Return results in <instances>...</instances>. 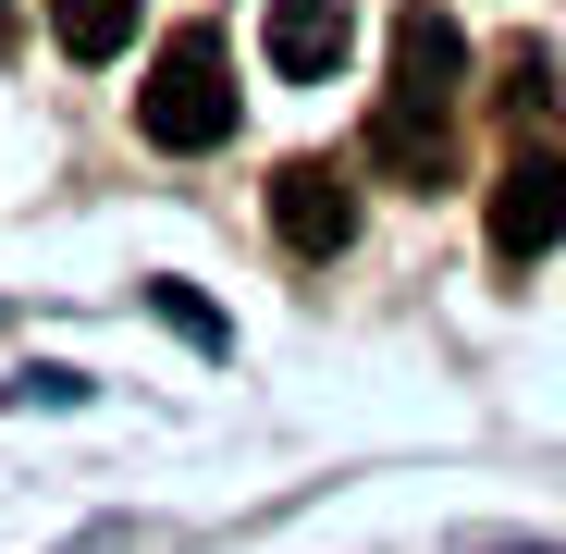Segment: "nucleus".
<instances>
[{"label":"nucleus","mask_w":566,"mask_h":554,"mask_svg":"<svg viewBox=\"0 0 566 554\" xmlns=\"http://www.w3.org/2000/svg\"><path fill=\"white\" fill-rule=\"evenodd\" d=\"M455 86H468V38L455 13H395V86L369 112V160L395 185H455Z\"/></svg>","instance_id":"obj_1"},{"label":"nucleus","mask_w":566,"mask_h":554,"mask_svg":"<svg viewBox=\"0 0 566 554\" xmlns=\"http://www.w3.org/2000/svg\"><path fill=\"white\" fill-rule=\"evenodd\" d=\"M136 136L172 148V160H198V148L234 136V50H222L210 25H185V38L148 62V86H136Z\"/></svg>","instance_id":"obj_2"},{"label":"nucleus","mask_w":566,"mask_h":554,"mask_svg":"<svg viewBox=\"0 0 566 554\" xmlns=\"http://www.w3.org/2000/svg\"><path fill=\"white\" fill-rule=\"evenodd\" d=\"M271 234L296 247V259H345V247H357V185H345V160H283V173H271Z\"/></svg>","instance_id":"obj_3"},{"label":"nucleus","mask_w":566,"mask_h":554,"mask_svg":"<svg viewBox=\"0 0 566 554\" xmlns=\"http://www.w3.org/2000/svg\"><path fill=\"white\" fill-rule=\"evenodd\" d=\"M566 234V160L554 148H517L505 173H493V247L505 259H542Z\"/></svg>","instance_id":"obj_4"},{"label":"nucleus","mask_w":566,"mask_h":554,"mask_svg":"<svg viewBox=\"0 0 566 554\" xmlns=\"http://www.w3.org/2000/svg\"><path fill=\"white\" fill-rule=\"evenodd\" d=\"M345 0H271L259 13V50H271V74H296V86H321L333 62H345Z\"/></svg>","instance_id":"obj_5"},{"label":"nucleus","mask_w":566,"mask_h":554,"mask_svg":"<svg viewBox=\"0 0 566 554\" xmlns=\"http://www.w3.org/2000/svg\"><path fill=\"white\" fill-rule=\"evenodd\" d=\"M136 13H148V0H50V38H62L74 62H112V50L136 38Z\"/></svg>","instance_id":"obj_6"},{"label":"nucleus","mask_w":566,"mask_h":554,"mask_svg":"<svg viewBox=\"0 0 566 554\" xmlns=\"http://www.w3.org/2000/svg\"><path fill=\"white\" fill-rule=\"evenodd\" d=\"M505 112H517V124H542V112H554V74H542V50H517V62H505Z\"/></svg>","instance_id":"obj_7"},{"label":"nucleus","mask_w":566,"mask_h":554,"mask_svg":"<svg viewBox=\"0 0 566 554\" xmlns=\"http://www.w3.org/2000/svg\"><path fill=\"white\" fill-rule=\"evenodd\" d=\"M0 50H13V0H0Z\"/></svg>","instance_id":"obj_8"}]
</instances>
